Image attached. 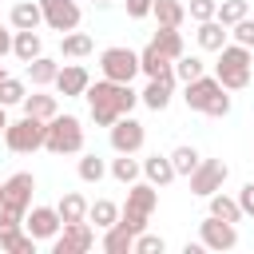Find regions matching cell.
<instances>
[{"mask_svg":"<svg viewBox=\"0 0 254 254\" xmlns=\"http://www.w3.org/2000/svg\"><path fill=\"white\" fill-rule=\"evenodd\" d=\"M187 12H190V20H198V24H202V20H214V16H218V0H190Z\"/></svg>","mask_w":254,"mask_h":254,"instance_id":"38","label":"cell"},{"mask_svg":"<svg viewBox=\"0 0 254 254\" xmlns=\"http://www.w3.org/2000/svg\"><path fill=\"white\" fill-rule=\"evenodd\" d=\"M155 202H159V190H155V183H131V190H127V206H123L119 222H123L127 230H135V234H139V230L147 226V218H151Z\"/></svg>","mask_w":254,"mask_h":254,"instance_id":"5","label":"cell"},{"mask_svg":"<svg viewBox=\"0 0 254 254\" xmlns=\"http://www.w3.org/2000/svg\"><path fill=\"white\" fill-rule=\"evenodd\" d=\"M103 250H107V254H127V250H135V230H127L123 222L107 226V230H103Z\"/></svg>","mask_w":254,"mask_h":254,"instance_id":"18","label":"cell"},{"mask_svg":"<svg viewBox=\"0 0 254 254\" xmlns=\"http://www.w3.org/2000/svg\"><path fill=\"white\" fill-rule=\"evenodd\" d=\"M56 210H60L64 226H67V222H83V218H87V198H83V194H75V190H67V194L60 198V206H56Z\"/></svg>","mask_w":254,"mask_h":254,"instance_id":"21","label":"cell"},{"mask_svg":"<svg viewBox=\"0 0 254 254\" xmlns=\"http://www.w3.org/2000/svg\"><path fill=\"white\" fill-rule=\"evenodd\" d=\"M139 71H147L151 79H159V75H175V67H171V60L155 48V44H147L143 52H139Z\"/></svg>","mask_w":254,"mask_h":254,"instance_id":"15","label":"cell"},{"mask_svg":"<svg viewBox=\"0 0 254 254\" xmlns=\"http://www.w3.org/2000/svg\"><path fill=\"white\" fill-rule=\"evenodd\" d=\"M24 226H28V234H32V238H56V234H60V226H64V218H60V210H56V206H32V210H28V218H24Z\"/></svg>","mask_w":254,"mask_h":254,"instance_id":"12","label":"cell"},{"mask_svg":"<svg viewBox=\"0 0 254 254\" xmlns=\"http://www.w3.org/2000/svg\"><path fill=\"white\" fill-rule=\"evenodd\" d=\"M198 48L222 52V48H226V24H222V20H202V24H198Z\"/></svg>","mask_w":254,"mask_h":254,"instance_id":"19","label":"cell"},{"mask_svg":"<svg viewBox=\"0 0 254 254\" xmlns=\"http://www.w3.org/2000/svg\"><path fill=\"white\" fill-rule=\"evenodd\" d=\"M12 52H16L24 64H32V60L40 56V32H36V28H24V32H16V40H12Z\"/></svg>","mask_w":254,"mask_h":254,"instance_id":"23","label":"cell"},{"mask_svg":"<svg viewBox=\"0 0 254 254\" xmlns=\"http://www.w3.org/2000/svg\"><path fill=\"white\" fill-rule=\"evenodd\" d=\"M139 171H143V163H135L131 155H119V159L111 163V175H115L119 183H127V187H131V183L139 179Z\"/></svg>","mask_w":254,"mask_h":254,"instance_id":"33","label":"cell"},{"mask_svg":"<svg viewBox=\"0 0 254 254\" xmlns=\"http://www.w3.org/2000/svg\"><path fill=\"white\" fill-rule=\"evenodd\" d=\"M163 250H167V242L159 234H143V230L135 234V254H163Z\"/></svg>","mask_w":254,"mask_h":254,"instance_id":"37","label":"cell"},{"mask_svg":"<svg viewBox=\"0 0 254 254\" xmlns=\"http://www.w3.org/2000/svg\"><path fill=\"white\" fill-rule=\"evenodd\" d=\"M143 175H147V183H155V187H167L179 171H175V163H171V155H151V159H143Z\"/></svg>","mask_w":254,"mask_h":254,"instance_id":"17","label":"cell"},{"mask_svg":"<svg viewBox=\"0 0 254 254\" xmlns=\"http://www.w3.org/2000/svg\"><path fill=\"white\" fill-rule=\"evenodd\" d=\"M0 250H8V254H32L36 250V238L32 234H8V238H0Z\"/></svg>","mask_w":254,"mask_h":254,"instance_id":"35","label":"cell"},{"mask_svg":"<svg viewBox=\"0 0 254 254\" xmlns=\"http://www.w3.org/2000/svg\"><path fill=\"white\" fill-rule=\"evenodd\" d=\"M143 139H147L143 123L131 119V115H119V119L111 123V147H115L119 155H135V151L143 147Z\"/></svg>","mask_w":254,"mask_h":254,"instance_id":"9","label":"cell"},{"mask_svg":"<svg viewBox=\"0 0 254 254\" xmlns=\"http://www.w3.org/2000/svg\"><path fill=\"white\" fill-rule=\"evenodd\" d=\"M151 44H155L167 60H179V56H183V36H179V28H163V24H159V36H155Z\"/></svg>","mask_w":254,"mask_h":254,"instance_id":"26","label":"cell"},{"mask_svg":"<svg viewBox=\"0 0 254 254\" xmlns=\"http://www.w3.org/2000/svg\"><path fill=\"white\" fill-rule=\"evenodd\" d=\"M234 44H242V48H254V20H250V16L234 24Z\"/></svg>","mask_w":254,"mask_h":254,"instance_id":"39","label":"cell"},{"mask_svg":"<svg viewBox=\"0 0 254 254\" xmlns=\"http://www.w3.org/2000/svg\"><path fill=\"white\" fill-rule=\"evenodd\" d=\"M40 24H44V8H40V4L20 0V4L12 8V28H16V32H24V28H40Z\"/></svg>","mask_w":254,"mask_h":254,"instance_id":"20","label":"cell"},{"mask_svg":"<svg viewBox=\"0 0 254 254\" xmlns=\"http://www.w3.org/2000/svg\"><path fill=\"white\" fill-rule=\"evenodd\" d=\"M171 163H175V171H179V175H190V171L202 163V155H198L194 147H187V143H183V147H175V151H171Z\"/></svg>","mask_w":254,"mask_h":254,"instance_id":"31","label":"cell"},{"mask_svg":"<svg viewBox=\"0 0 254 254\" xmlns=\"http://www.w3.org/2000/svg\"><path fill=\"white\" fill-rule=\"evenodd\" d=\"M44 131H48V119L24 115L20 123H8V131H4V143H8V151L24 155V151H36V147H44Z\"/></svg>","mask_w":254,"mask_h":254,"instance_id":"7","label":"cell"},{"mask_svg":"<svg viewBox=\"0 0 254 254\" xmlns=\"http://www.w3.org/2000/svg\"><path fill=\"white\" fill-rule=\"evenodd\" d=\"M226 175H230V167L222 163V159H202L194 171H190V190L194 194H214V190H222V183H226Z\"/></svg>","mask_w":254,"mask_h":254,"instance_id":"8","label":"cell"},{"mask_svg":"<svg viewBox=\"0 0 254 254\" xmlns=\"http://www.w3.org/2000/svg\"><path fill=\"white\" fill-rule=\"evenodd\" d=\"M44 8V24L56 28V32H75L79 24V4L75 0H40Z\"/></svg>","mask_w":254,"mask_h":254,"instance_id":"11","label":"cell"},{"mask_svg":"<svg viewBox=\"0 0 254 254\" xmlns=\"http://www.w3.org/2000/svg\"><path fill=\"white\" fill-rule=\"evenodd\" d=\"M95 44H91V36L87 32H64L60 36V52L67 56V60H79V56H87Z\"/></svg>","mask_w":254,"mask_h":254,"instance_id":"24","label":"cell"},{"mask_svg":"<svg viewBox=\"0 0 254 254\" xmlns=\"http://www.w3.org/2000/svg\"><path fill=\"white\" fill-rule=\"evenodd\" d=\"M99 71H103V79L131 83L139 75V52H131V48H103L99 52Z\"/></svg>","mask_w":254,"mask_h":254,"instance_id":"6","label":"cell"},{"mask_svg":"<svg viewBox=\"0 0 254 254\" xmlns=\"http://www.w3.org/2000/svg\"><path fill=\"white\" fill-rule=\"evenodd\" d=\"M24 95H28V91H24V79H12V75L0 79V103H4V107L24 103Z\"/></svg>","mask_w":254,"mask_h":254,"instance_id":"34","label":"cell"},{"mask_svg":"<svg viewBox=\"0 0 254 254\" xmlns=\"http://www.w3.org/2000/svg\"><path fill=\"white\" fill-rule=\"evenodd\" d=\"M155 20L163 24V28H179L183 24V16H187V8H183V0H155Z\"/></svg>","mask_w":254,"mask_h":254,"instance_id":"25","label":"cell"},{"mask_svg":"<svg viewBox=\"0 0 254 254\" xmlns=\"http://www.w3.org/2000/svg\"><path fill=\"white\" fill-rule=\"evenodd\" d=\"M44 147L52 155H75L83 151V127L75 115H52L48 119V131H44Z\"/></svg>","mask_w":254,"mask_h":254,"instance_id":"4","label":"cell"},{"mask_svg":"<svg viewBox=\"0 0 254 254\" xmlns=\"http://www.w3.org/2000/svg\"><path fill=\"white\" fill-rule=\"evenodd\" d=\"M12 40H16V36H8V28H0V60L12 52Z\"/></svg>","mask_w":254,"mask_h":254,"instance_id":"42","label":"cell"},{"mask_svg":"<svg viewBox=\"0 0 254 254\" xmlns=\"http://www.w3.org/2000/svg\"><path fill=\"white\" fill-rule=\"evenodd\" d=\"M246 12H250V0H222V4H218V16H214V20H222L226 28H234L238 20H246Z\"/></svg>","mask_w":254,"mask_h":254,"instance_id":"30","label":"cell"},{"mask_svg":"<svg viewBox=\"0 0 254 254\" xmlns=\"http://www.w3.org/2000/svg\"><path fill=\"white\" fill-rule=\"evenodd\" d=\"M171 87H175V75H159V79L147 83V91H143L139 99H143L151 111H163V107L171 103Z\"/></svg>","mask_w":254,"mask_h":254,"instance_id":"16","label":"cell"},{"mask_svg":"<svg viewBox=\"0 0 254 254\" xmlns=\"http://www.w3.org/2000/svg\"><path fill=\"white\" fill-rule=\"evenodd\" d=\"M202 67H206V64H202L198 56H179V60H175V79L190 83V79H198V75H202Z\"/></svg>","mask_w":254,"mask_h":254,"instance_id":"32","label":"cell"},{"mask_svg":"<svg viewBox=\"0 0 254 254\" xmlns=\"http://www.w3.org/2000/svg\"><path fill=\"white\" fill-rule=\"evenodd\" d=\"M28 75H32V83H36V87H44V83H56V75H60V64H56V60H48V56H36V60L28 64Z\"/></svg>","mask_w":254,"mask_h":254,"instance_id":"27","label":"cell"},{"mask_svg":"<svg viewBox=\"0 0 254 254\" xmlns=\"http://www.w3.org/2000/svg\"><path fill=\"white\" fill-rule=\"evenodd\" d=\"M202 242H206V250H230V246H238V230H234V222L210 214L202 222Z\"/></svg>","mask_w":254,"mask_h":254,"instance_id":"13","label":"cell"},{"mask_svg":"<svg viewBox=\"0 0 254 254\" xmlns=\"http://www.w3.org/2000/svg\"><path fill=\"white\" fill-rule=\"evenodd\" d=\"M151 8H155V0H127V16H131V20L151 16Z\"/></svg>","mask_w":254,"mask_h":254,"instance_id":"40","label":"cell"},{"mask_svg":"<svg viewBox=\"0 0 254 254\" xmlns=\"http://www.w3.org/2000/svg\"><path fill=\"white\" fill-rule=\"evenodd\" d=\"M250 67H254V60H250V48H242V44H230V48H222L218 52V83L226 87V91H242L246 83H250Z\"/></svg>","mask_w":254,"mask_h":254,"instance_id":"3","label":"cell"},{"mask_svg":"<svg viewBox=\"0 0 254 254\" xmlns=\"http://www.w3.org/2000/svg\"><path fill=\"white\" fill-rule=\"evenodd\" d=\"M0 202H4V183H0Z\"/></svg>","mask_w":254,"mask_h":254,"instance_id":"44","label":"cell"},{"mask_svg":"<svg viewBox=\"0 0 254 254\" xmlns=\"http://www.w3.org/2000/svg\"><path fill=\"white\" fill-rule=\"evenodd\" d=\"M24 115L52 119L56 115V95H24Z\"/></svg>","mask_w":254,"mask_h":254,"instance_id":"29","label":"cell"},{"mask_svg":"<svg viewBox=\"0 0 254 254\" xmlns=\"http://www.w3.org/2000/svg\"><path fill=\"white\" fill-rule=\"evenodd\" d=\"M0 79H4V64H0Z\"/></svg>","mask_w":254,"mask_h":254,"instance_id":"45","label":"cell"},{"mask_svg":"<svg viewBox=\"0 0 254 254\" xmlns=\"http://www.w3.org/2000/svg\"><path fill=\"white\" fill-rule=\"evenodd\" d=\"M95 4H103V0H95Z\"/></svg>","mask_w":254,"mask_h":254,"instance_id":"46","label":"cell"},{"mask_svg":"<svg viewBox=\"0 0 254 254\" xmlns=\"http://www.w3.org/2000/svg\"><path fill=\"white\" fill-rule=\"evenodd\" d=\"M238 206H242V214H254V183H246L238 190Z\"/></svg>","mask_w":254,"mask_h":254,"instance_id":"41","label":"cell"},{"mask_svg":"<svg viewBox=\"0 0 254 254\" xmlns=\"http://www.w3.org/2000/svg\"><path fill=\"white\" fill-rule=\"evenodd\" d=\"M183 99H187L190 111H202V115H226V111H230V95H226V87L218 83V75H214V79H210V75L190 79Z\"/></svg>","mask_w":254,"mask_h":254,"instance_id":"2","label":"cell"},{"mask_svg":"<svg viewBox=\"0 0 254 254\" xmlns=\"http://www.w3.org/2000/svg\"><path fill=\"white\" fill-rule=\"evenodd\" d=\"M56 87H60V95H83L87 87H91V75H87V67H79V64H67V67H60V75H56Z\"/></svg>","mask_w":254,"mask_h":254,"instance_id":"14","label":"cell"},{"mask_svg":"<svg viewBox=\"0 0 254 254\" xmlns=\"http://www.w3.org/2000/svg\"><path fill=\"white\" fill-rule=\"evenodd\" d=\"M87 222H95L99 230H107V226L119 222V206H115L111 198H95V202L87 206Z\"/></svg>","mask_w":254,"mask_h":254,"instance_id":"22","label":"cell"},{"mask_svg":"<svg viewBox=\"0 0 254 254\" xmlns=\"http://www.w3.org/2000/svg\"><path fill=\"white\" fill-rule=\"evenodd\" d=\"M87 95V103H91V119L99 123V127H111L119 115H131V107H135V91H131V83H115V79H99L95 87H87L83 91Z\"/></svg>","mask_w":254,"mask_h":254,"instance_id":"1","label":"cell"},{"mask_svg":"<svg viewBox=\"0 0 254 254\" xmlns=\"http://www.w3.org/2000/svg\"><path fill=\"white\" fill-rule=\"evenodd\" d=\"M210 214L214 218H226V222H238L242 218V206H238V198H226V194H210Z\"/></svg>","mask_w":254,"mask_h":254,"instance_id":"28","label":"cell"},{"mask_svg":"<svg viewBox=\"0 0 254 254\" xmlns=\"http://www.w3.org/2000/svg\"><path fill=\"white\" fill-rule=\"evenodd\" d=\"M8 131V115H4V103H0V135Z\"/></svg>","mask_w":254,"mask_h":254,"instance_id":"43","label":"cell"},{"mask_svg":"<svg viewBox=\"0 0 254 254\" xmlns=\"http://www.w3.org/2000/svg\"><path fill=\"white\" fill-rule=\"evenodd\" d=\"M91 246H95V230H91V222L83 218V222H67L52 250H56V254H83V250H91Z\"/></svg>","mask_w":254,"mask_h":254,"instance_id":"10","label":"cell"},{"mask_svg":"<svg viewBox=\"0 0 254 254\" xmlns=\"http://www.w3.org/2000/svg\"><path fill=\"white\" fill-rule=\"evenodd\" d=\"M103 171H107V167H103L99 155H83V159H79V179H83V183H99Z\"/></svg>","mask_w":254,"mask_h":254,"instance_id":"36","label":"cell"}]
</instances>
